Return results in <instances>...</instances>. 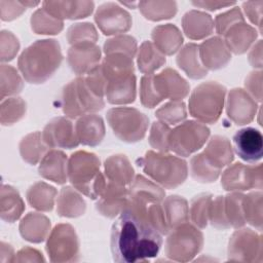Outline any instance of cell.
<instances>
[{
	"instance_id": "obj_29",
	"label": "cell",
	"mask_w": 263,
	"mask_h": 263,
	"mask_svg": "<svg viewBox=\"0 0 263 263\" xmlns=\"http://www.w3.org/2000/svg\"><path fill=\"white\" fill-rule=\"evenodd\" d=\"M201 153L212 165L221 171L229 165L234 157L229 140L222 136H213Z\"/></svg>"
},
{
	"instance_id": "obj_36",
	"label": "cell",
	"mask_w": 263,
	"mask_h": 263,
	"mask_svg": "<svg viewBox=\"0 0 263 263\" xmlns=\"http://www.w3.org/2000/svg\"><path fill=\"white\" fill-rule=\"evenodd\" d=\"M57 193L55 188L45 182H36L28 189L27 200L38 211L50 212L53 209Z\"/></svg>"
},
{
	"instance_id": "obj_33",
	"label": "cell",
	"mask_w": 263,
	"mask_h": 263,
	"mask_svg": "<svg viewBox=\"0 0 263 263\" xmlns=\"http://www.w3.org/2000/svg\"><path fill=\"white\" fill-rule=\"evenodd\" d=\"M85 201L81 195L70 186L63 187L57 201V213L61 217L77 218L85 212Z\"/></svg>"
},
{
	"instance_id": "obj_13",
	"label": "cell",
	"mask_w": 263,
	"mask_h": 263,
	"mask_svg": "<svg viewBox=\"0 0 263 263\" xmlns=\"http://www.w3.org/2000/svg\"><path fill=\"white\" fill-rule=\"evenodd\" d=\"M262 164L246 165L240 162L227 167L221 176V185L226 191L239 192L250 189H262Z\"/></svg>"
},
{
	"instance_id": "obj_59",
	"label": "cell",
	"mask_w": 263,
	"mask_h": 263,
	"mask_svg": "<svg viewBox=\"0 0 263 263\" xmlns=\"http://www.w3.org/2000/svg\"><path fill=\"white\" fill-rule=\"evenodd\" d=\"M23 5H25L26 7H29V6H37L40 2H32V1H21Z\"/></svg>"
},
{
	"instance_id": "obj_6",
	"label": "cell",
	"mask_w": 263,
	"mask_h": 263,
	"mask_svg": "<svg viewBox=\"0 0 263 263\" xmlns=\"http://www.w3.org/2000/svg\"><path fill=\"white\" fill-rule=\"evenodd\" d=\"M226 87L216 81L197 85L189 98V113L201 123L214 124L220 118L225 101Z\"/></svg>"
},
{
	"instance_id": "obj_26",
	"label": "cell",
	"mask_w": 263,
	"mask_h": 263,
	"mask_svg": "<svg viewBox=\"0 0 263 263\" xmlns=\"http://www.w3.org/2000/svg\"><path fill=\"white\" fill-rule=\"evenodd\" d=\"M105 177L120 186L129 187L135 178V171L128 160L123 154L111 155L104 163Z\"/></svg>"
},
{
	"instance_id": "obj_53",
	"label": "cell",
	"mask_w": 263,
	"mask_h": 263,
	"mask_svg": "<svg viewBox=\"0 0 263 263\" xmlns=\"http://www.w3.org/2000/svg\"><path fill=\"white\" fill-rule=\"evenodd\" d=\"M17 38L9 31H1V61H10L18 51Z\"/></svg>"
},
{
	"instance_id": "obj_49",
	"label": "cell",
	"mask_w": 263,
	"mask_h": 263,
	"mask_svg": "<svg viewBox=\"0 0 263 263\" xmlns=\"http://www.w3.org/2000/svg\"><path fill=\"white\" fill-rule=\"evenodd\" d=\"M104 52L105 54L119 52L134 58L137 52V41L129 35L115 36L105 42Z\"/></svg>"
},
{
	"instance_id": "obj_14",
	"label": "cell",
	"mask_w": 263,
	"mask_h": 263,
	"mask_svg": "<svg viewBox=\"0 0 263 263\" xmlns=\"http://www.w3.org/2000/svg\"><path fill=\"white\" fill-rule=\"evenodd\" d=\"M101 68L106 79L105 98L107 101L113 105L135 102L136 76L134 71H111L103 68L102 65Z\"/></svg>"
},
{
	"instance_id": "obj_9",
	"label": "cell",
	"mask_w": 263,
	"mask_h": 263,
	"mask_svg": "<svg viewBox=\"0 0 263 263\" xmlns=\"http://www.w3.org/2000/svg\"><path fill=\"white\" fill-rule=\"evenodd\" d=\"M202 246V232L185 222L168 231L165 240V256L173 261L187 262L200 252Z\"/></svg>"
},
{
	"instance_id": "obj_31",
	"label": "cell",
	"mask_w": 263,
	"mask_h": 263,
	"mask_svg": "<svg viewBox=\"0 0 263 263\" xmlns=\"http://www.w3.org/2000/svg\"><path fill=\"white\" fill-rule=\"evenodd\" d=\"M50 230L49 219L39 213H29L20 223V233L31 242H42Z\"/></svg>"
},
{
	"instance_id": "obj_51",
	"label": "cell",
	"mask_w": 263,
	"mask_h": 263,
	"mask_svg": "<svg viewBox=\"0 0 263 263\" xmlns=\"http://www.w3.org/2000/svg\"><path fill=\"white\" fill-rule=\"evenodd\" d=\"M243 21H245V17L242 15L241 10L238 7H233L232 9L226 12L218 14L215 18L214 26L216 28V32L219 35L223 36L231 26Z\"/></svg>"
},
{
	"instance_id": "obj_46",
	"label": "cell",
	"mask_w": 263,
	"mask_h": 263,
	"mask_svg": "<svg viewBox=\"0 0 263 263\" xmlns=\"http://www.w3.org/2000/svg\"><path fill=\"white\" fill-rule=\"evenodd\" d=\"M26 113V102L21 98H8L1 103V123L10 125L18 121Z\"/></svg>"
},
{
	"instance_id": "obj_24",
	"label": "cell",
	"mask_w": 263,
	"mask_h": 263,
	"mask_svg": "<svg viewBox=\"0 0 263 263\" xmlns=\"http://www.w3.org/2000/svg\"><path fill=\"white\" fill-rule=\"evenodd\" d=\"M67 167V155L60 150L51 149L41 159L38 172L42 178L62 185L68 180Z\"/></svg>"
},
{
	"instance_id": "obj_27",
	"label": "cell",
	"mask_w": 263,
	"mask_h": 263,
	"mask_svg": "<svg viewBox=\"0 0 263 263\" xmlns=\"http://www.w3.org/2000/svg\"><path fill=\"white\" fill-rule=\"evenodd\" d=\"M182 27L188 38L199 40L211 35L214 30V20L208 13L193 9L184 14Z\"/></svg>"
},
{
	"instance_id": "obj_58",
	"label": "cell",
	"mask_w": 263,
	"mask_h": 263,
	"mask_svg": "<svg viewBox=\"0 0 263 263\" xmlns=\"http://www.w3.org/2000/svg\"><path fill=\"white\" fill-rule=\"evenodd\" d=\"M249 62L254 68H262V40H258L252 47V50L249 53Z\"/></svg>"
},
{
	"instance_id": "obj_39",
	"label": "cell",
	"mask_w": 263,
	"mask_h": 263,
	"mask_svg": "<svg viewBox=\"0 0 263 263\" xmlns=\"http://www.w3.org/2000/svg\"><path fill=\"white\" fill-rule=\"evenodd\" d=\"M138 5L144 17L154 22L171 18L177 12L175 1H140Z\"/></svg>"
},
{
	"instance_id": "obj_2",
	"label": "cell",
	"mask_w": 263,
	"mask_h": 263,
	"mask_svg": "<svg viewBox=\"0 0 263 263\" xmlns=\"http://www.w3.org/2000/svg\"><path fill=\"white\" fill-rule=\"evenodd\" d=\"M63 61L61 45L55 39L37 40L21 53L17 67L25 80L44 83L59 69Z\"/></svg>"
},
{
	"instance_id": "obj_43",
	"label": "cell",
	"mask_w": 263,
	"mask_h": 263,
	"mask_svg": "<svg viewBox=\"0 0 263 263\" xmlns=\"http://www.w3.org/2000/svg\"><path fill=\"white\" fill-rule=\"evenodd\" d=\"M190 174L191 177L200 183L215 182L220 174L221 170L212 165L202 153L194 155L190 160Z\"/></svg>"
},
{
	"instance_id": "obj_56",
	"label": "cell",
	"mask_w": 263,
	"mask_h": 263,
	"mask_svg": "<svg viewBox=\"0 0 263 263\" xmlns=\"http://www.w3.org/2000/svg\"><path fill=\"white\" fill-rule=\"evenodd\" d=\"M26 6L21 1H0V13L2 21H11L18 17L25 10Z\"/></svg>"
},
{
	"instance_id": "obj_4",
	"label": "cell",
	"mask_w": 263,
	"mask_h": 263,
	"mask_svg": "<svg viewBox=\"0 0 263 263\" xmlns=\"http://www.w3.org/2000/svg\"><path fill=\"white\" fill-rule=\"evenodd\" d=\"M136 162L150 179L165 189L177 188L188 176L187 162L181 157L164 152L147 151Z\"/></svg>"
},
{
	"instance_id": "obj_25",
	"label": "cell",
	"mask_w": 263,
	"mask_h": 263,
	"mask_svg": "<svg viewBox=\"0 0 263 263\" xmlns=\"http://www.w3.org/2000/svg\"><path fill=\"white\" fill-rule=\"evenodd\" d=\"M257 36V30L243 21L231 26L223 35V40L230 52L241 54L255 42Z\"/></svg>"
},
{
	"instance_id": "obj_3",
	"label": "cell",
	"mask_w": 263,
	"mask_h": 263,
	"mask_svg": "<svg viewBox=\"0 0 263 263\" xmlns=\"http://www.w3.org/2000/svg\"><path fill=\"white\" fill-rule=\"evenodd\" d=\"M190 85L174 69L165 68L158 74H146L140 82V100L146 108H154L164 99L181 101L189 93Z\"/></svg>"
},
{
	"instance_id": "obj_21",
	"label": "cell",
	"mask_w": 263,
	"mask_h": 263,
	"mask_svg": "<svg viewBox=\"0 0 263 263\" xmlns=\"http://www.w3.org/2000/svg\"><path fill=\"white\" fill-rule=\"evenodd\" d=\"M198 54L206 70L221 69L231 60V52L220 37H213L198 45Z\"/></svg>"
},
{
	"instance_id": "obj_20",
	"label": "cell",
	"mask_w": 263,
	"mask_h": 263,
	"mask_svg": "<svg viewBox=\"0 0 263 263\" xmlns=\"http://www.w3.org/2000/svg\"><path fill=\"white\" fill-rule=\"evenodd\" d=\"M101 50L96 43L72 45L68 50V65L78 76L87 74L100 64Z\"/></svg>"
},
{
	"instance_id": "obj_17",
	"label": "cell",
	"mask_w": 263,
	"mask_h": 263,
	"mask_svg": "<svg viewBox=\"0 0 263 263\" xmlns=\"http://www.w3.org/2000/svg\"><path fill=\"white\" fill-rule=\"evenodd\" d=\"M258 107V102L242 88H233L228 93L226 112L228 117L237 125L253 121Z\"/></svg>"
},
{
	"instance_id": "obj_44",
	"label": "cell",
	"mask_w": 263,
	"mask_h": 263,
	"mask_svg": "<svg viewBox=\"0 0 263 263\" xmlns=\"http://www.w3.org/2000/svg\"><path fill=\"white\" fill-rule=\"evenodd\" d=\"M212 199V194L201 193L194 196L190 202L189 217L193 224L200 229L205 228L209 223V212Z\"/></svg>"
},
{
	"instance_id": "obj_11",
	"label": "cell",
	"mask_w": 263,
	"mask_h": 263,
	"mask_svg": "<svg viewBox=\"0 0 263 263\" xmlns=\"http://www.w3.org/2000/svg\"><path fill=\"white\" fill-rule=\"evenodd\" d=\"M45 249L51 262L77 261L79 242L75 229L70 224L57 225L47 238Z\"/></svg>"
},
{
	"instance_id": "obj_40",
	"label": "cell",
	"mask_w": 263,
	"mask_h": 263,
	"mask_svg": "<svg viewBox=\"0 0 263 263\" xmlns=\"http://www.w3.org/2000/svg\"><path fill=\"white\" fill-rule=\"evenodd\" d=\"M240 192H232L224 196V213L230 228H241L246 224L242 199Z\"/></svg>"
},
{
	"instance_id": "obj_54",
	"label": "cell",
	"mask_w": 263,
	"mask_h": 263,
	"mask_svg": "<svg viewBox=\"0 0 263 263\" xmlns=\"http://www.w3.org/2000/svg\"><path fill=\"white\" fill-rule=\"evenodd\" d=\"M243 11L247 17L251 21L253 25L258 27L259 33L262 32V8H263V1H247L242 3Z\"/></svg>"
},
{
	"instance_id": "obj_37",
	"label": "cell",
	"mask_w": 263,
	"mask_h": 263,
	"mask_svg": "<svg viewBox=\"0 0 263 263\" xmlns=\"http://www.w3.org/2000/svg\"><path fill=\"white\" fill-rule=\"evenodd\" d=\"M165 55L161 53L151 41H144L139 50L137 64L140 72L146 74H153L161 66L165 64Z\"/></svg>"
},
{
	"instance_id": "obj_41",
	"label": "cell",
	"mask_w": 263,
	"mask_h": 263,
	"mask_svg": "<svg viewBox=\"0 0 263 263\" xmlns=\"http://www.w3.org/2000/svg\"><path fill=\"white\" fill-rule=\"evenodd\" d=\"M262 192L261 190L243 195L242 206L246 223L255 227L259 232L262 230Z\"/></svg>"
},
{
	"instance_id": "obj_19",
	"label": "cell",
	"mask_w": 263,
	"mask_h": 263,
	"mask_svg": "<svg viewBox=\"0 0 263 263\" xmlns=\"http://www.w3.org/2000/svg\"><path fill=\"white\" fill-rule=\"evenodd\" d=\"M127 195V187L115 184L106 178L102 192L97 198L96 209L101 215L107 218H114L125 208Z\"/></svg>"
},
{
	"instance_id": "obj_50",
	"label": "cell",
	"mask_w": 263,
	"mask_h": 263,
	"mask_svg": "<svg viewBox=\"0 0 263 263\" xmlns=\"http://www.w3.org/2000/svg\"><path fill=\"white\" fill-rule=\"evenodd\" d=\"M171 132L170 126L162 121H154L150 128L149 144L152 148L158 152L167 153L168 148V134Z\"/></svg>"
},
{
	"instance_id": "obj_55",
	"label": "cell",
	"mask_w": 263,
	"mask_h": 263,
	"mask_svg": "<svg viewBox=\"0 0 263 263\" xmlns=\"http://www.w3.org/2000/svg\"><path fill=\"white\" fill-rule=\"evenodd\" d=\"M246 89L258 103L262 101V71L251 72L245 80Z\"/></svg>"
},
{
	"instance_id": "obj_5",
	"label": "cell",
	"mask_w": 263,
	"mask_h": 263,
	"mask_svg": "<svg viewBox=\"0 0 263 263\" xmlns=\"http://www.w3.org/2000/svg\"><path fill=\"white\" fill-rule=\"evenodd\" d=\"M68 180L78 192L97 199L106 183L100 172V159L91 152L76 151L68 159Z\"/></svg>"
},
{
	"instance_id": "obj_30",
	"label": "cell",
	"mask_w": 263,
	"mask_h": 263,
	"mask_svg": "<svg viewBox=\"0 0 263 263\" xmlns=\"http://www.w3.org/2000/svg\"><path fill=\"white\" fill-rule=\"evenodd\" d=\"M164 195L161 186L142 175H137L128 187L127 198L144 202H162Z\"/></svg>"
},
{
	"instance_id": "obj_7",
	"label": "cell",
	"mask_w": 263,
	"mask_h": 263,
	"mask_svg": "<svg viewBox=\"0 0 263 263\" xmlns=\"http://www.w3.org/2000/svg\"><path fill=\"white\" fill-rule=\"evenodd\" d=\"M61 102L64 114L71 119L98 112L105 106L103 98L89 88L83 76L76 77L64 86Z\"/></svg>"
},
{
	"instance_id": "obj_34",
	"label": "cell",
	"mask_w": 263,
	"mask_h": 263,
	"mask_svg": "<svg viewBox=\"0 0 263 263\" xmlns=\"http://www.w3.org/2000/svg\"><path fill=\"white\" fill-rule=\"evenodd\" d=\"M25 210V204L17 190L9 185H2L0 199L1 219L13 223L16 221Z\"/></svg>"
},
{
	"instance_id": "obj_10",
	"label": "cell",
	"mask_w": 263,
	"mask_h": 263,
	"mask_svg": "<svg viewBox=\"0 0 263 263\" xmlns=\"http://www.w3.org/2000/svg\"><path fill=\"white\" fill-rule=\"evenodd\" d=\"M210 136V129L205 124L187 120L181 122L168 134V148L175 154L188 157L198 151L205 144Z\"/></svg>"
},
{
	"instance_id": "obj_18",
	"label": "cell",
	"mask_w": 263,
	"mask_h": 263,
	"mask_svg": "<svg viewBox=\"0 0 263 263\" xmlns=\"http://www.w3.org/2000/svg\"><path fill=\"white\" fill-rule=\"evenodd\" d=\"M233 148L239 158L247 162L255 163L263 155V136L255 127H243L238 129L232 139Z\"/></svg>"
},
{
	"instance_id": "obj_47",
	"label": "cell",
	"mask_w": 263,
	"mask_h": 263,
	"mask_svg": "<svg viewBox=\"0 0 263 263\" xmlns=\"http://www.w3.org/2000/svg\"><path fill=\"white\" fill-rule=\"evenodd\" d=\"M67 39L71 45L80 43H96L98 33L90 23H78L72 25L67 31Z\"/></svg>"
},
{
	"instance_id": "obj_48",
	"label": "cell",
	"mask_w": 263,
	"mask_h": 263,
	"mask_svg": "<svg viewBox=\"0 0 263 263\" xmlns=\"http://www.w3.org/2000/svg\"><path fill=\"white\" fill-rule=\"evenodd\" d=\"M23 88V80L17 71L8 65L1 66V100L5 96L17 93Z\"/></svg>"
},
{
	"instance_id": "obj_8",
	"label": "cell",
	"mask_w": 263,
	"mask_h": 263,
	"mask_svg": "<svg viewBox=\"0 0 263 263\" xmlns=\"http://www.w3.org/2000/svg\"><path fill=\"white\" fill-rule=\"evenodd\" d=\"M106 117L113 134L122 142L136 143L146 136L149 118L136 108H111Z\"/></svg>"
},
{
	"instance_id": "obj_35",
	"label": "cell",
	"mask_w": 263,
	"mask_h": 263,
	"mask_svg": "<svg viewBox=\"0 0 263 263\" xmlns=\"http://www.w3.org/2000/svg\"><path fill=\"white\" fill-rule=\"evenodd\" d=\"M165 222L171 229L188 222L189 206L187 200L179 195H170L162 200Z\"/></svg>"
},
{
	"instance_id": "obj_22",
	"label": "cell",
	"mask_w": 263,
	"mask_h": 263,
	"mask_svg": "<svg viewBox=\"0 0 263 263\" xmlns=\"http://www.w3.org/2000/svg\"><path fill=\"white\" fill-rule=\"evenodd\" d=\"M75 130L80 144L89 147L98 146L105 137L104 120L93 113L82 115L75 123Z\"/></svg>"
},
{
	"instance_id": "obj_28",
	"label": "cell",
	"mask_w": 263,
	"mask_h": 263,
	"mask_svg": "<svg viewBox=\"0 0 263 263\" xmlns=\"http://www.w3.org/2000/svg\"><path fill=\"white\" fill-rule=\"evenodd\" d=\"M153 44L164 55H172L181 49L183 37L180 30L172 24L160 25L152 30Z\"/></svg>"
},
{
	"instance_id": "obj_1",
	"label": "cell",
	"mask_w": 263,
	"mask_h": 263,
	"mask_svg": "<svg viewBox=\"0 0 263 263\" xmlns=\"http://www.w3.org/2000/svg\"><path fill=\"white\" fill-rule=\"evenodd\" d=\"M161 246V234L126 208L112 225L110 249L115 262L148 261L158 255Z\"/></svg>"
},
{
	"instance_id": "obj_16",
	"label": "cell",
	"mask_w": 263,
	"mask_h": 263,
	"mask_svg": "<svg viewBox=\"0 0 263 263\" xmlns=\"http://www.w3.org/2000/svg\"><path fill=\"white\" fill-rule=\"evenodd\" d=\"M95 22L105 35L124 33L132 27L129 13L114 2L102 4L97 9Z\"/></svg>"
},
{
	"instance_id": "obj_23",
	"label": "cell",
	"mask_w": 263,
	"mask_h": 263,
	"mask_svg": "<svg viewBox=\"0 0 263 263\" xmlns=\"http://www.w3.org/2000/svg\"><path fill=\"white\" fill-rule=\"evenodd\" d=\"M42 7L59 20H77L88 16L95 7L92 1H45Z\"/></svg>"
},
{
	"instance_id": "obj_32",
	"label": "cell",
	"mask_w": 263,
	"mask_h": 263,
	"mask_svg": "<svg viewBox=\"0 0 263 263\" xmlns=\"http://www.w3.org/2000/svg\"><path fill=\"white\" fill-rule=\"evenodd\" d=\"M176 63L191 79H200L208 74V70L200 62L198 45L195 43H188L181 48L176 58Z\"/></svg>"
},
{
	"instance_id": "obj_57",
	"label": "cell",
	"mask_w": 263,
	"mask_h": 263,
	"mask_svg": "<svg viewBox=\"0 0 263 263\" xmlns=\"http://www.w3.org/2000/svg\"><path fill=\"white\" fill-rule=\"evenodd\" d=\"M236 2H223V1H192L191 4L196 6V7H200L206 10H218L220 8H224V7H228L231 5H234Z\"/></svg>"
},
{
	"instance_id": "obj_15",
	"label": "cell",
	"mask_w": 263,
	"mask_h": 263,
	"mask_svg": "<svg viewBox=\"0 0 263 263\" xmlns=\"http://www.w3.org/2000/svg\"><path fill=\"white\" fill-rule=\"evenodd\" d=\"M42 140L49 148L72 149L80 143L76 135L75 124L67 117H55L51 119L41 133Z\"/></svg>"
},
{
	"instance_id": "obj_45",
	"label": "cell",
	"mask_w": 263,
	"mask_h": 263,
	"mask_svg": "<svg viewBox=\"0 0 263 263\" xmlns=\"http://www.w3.org/2000/svg\"><path fill=\"white\" fill-rule=\"evenodd\" d=\"M155 116L159 121L170 124H178L187 117L186 105L182 101H171L156 110Z\"/></svg>"
},
{
	"instance_id": "obj_42",
	"label": "cell",
	"mask_w": 263,
	"mask_h": 263,
	"mask_svg": "<svg viewBox=\"0 0 263 263\" xmlns=\"http://www.w3.org/2000/svg\"><path fill=\"white\" fill-rule=\"evenodd\" d=\"M30 23L36 34H59L64 28L63 21L49 14L43 7L32 14Z\"/></svg>"
},
{
	"instance_id": "obj_12",
	"label": "cell",
	"mask_w": 263,
	"mask_h": 263,
	"mask_svg": "<svg viewBox=\"0 0 263 263\" xmlns=\"http://www.w3.org/2000/svg\"><path fill=\"white\" fill-rule=\"evenodd\" d=\"M262 235L250 228H238L229 239V261L262 262Z\"/></svg>"
},
{
	"instance_id": "obj_52",
	"label": "cell",
	"mask_w": 263,
	"mask_h": 263,
	"mask_svg": "<svg viewBox=\"0 0 263 263\" xmlns=\"http://www.w3.org/2000/svg\"><path fill=\"white\" fill-rule=\"evenodd\" d=\"M209 222L217 229L225 230L230 228L224 213V196L219 195L215 199H212L209 212Z\"/></svg>"
},
{
	"instance_id": "obj_38",
	"label": "cell",
	"mask_w": 263,
	"mask_h": 263,
	"mask_svg": "<svg viewBox=\"0 0 263 263\" xmlns=\"http://www.w3.org/2000/svg\"><path fill=\"white\" fill-rule=\"evenodd\" d=\"M18 147L22 158L33 165L43 158L48 148L43 142L40 132H34L24 137Z\"/></svg>"
}]
</instances>
